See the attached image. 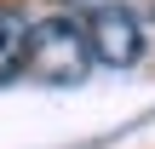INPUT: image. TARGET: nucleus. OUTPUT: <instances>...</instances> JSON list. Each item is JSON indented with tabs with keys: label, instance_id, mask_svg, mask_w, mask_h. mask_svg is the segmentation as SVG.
<instances>
[{
	"label": "nucleus",
	"instance_id": "f257e3e1",
	"mask_svg": "<svg viewBox=\"0 0 155 149\" xmlns=\"http://www.w3.org/2000/svg\"><path fill=\"white\" fill-rule=\"evenodd\" d=\"M92 40L75 23V11H52L40 23H29V75L46 86H81L92 75Z\"/></svg>",
	"mask_w": 155,
	"mask_h": 149
},
{
	"label": "nucleus",
	"instance_id": "f03ea898",
	"mask_svg": "<svg viewBox=\"0 0 155 149\" xmlns=\"http://www.w3.org/2000/svg\"><path fill=\"white\" fill-rule=\"evenodd\" d=\"M86 40H92V57L104 63V69H132L138 57H144V23L127 11V6H104V11H92V23H86Z\"/></svg>",
	"mask_w": 155,
	"mask_h": 149
},
{
	"label": "nucleus",
	"instance_id": "7ed1b4c3",
	"mask_svg": "<svg viewBox=\"0 0 155 149\" xmlns=\"http://www.w3.org/2000/svg\"><path fill=\"white\" fill-rule=\"evenodd\" d=\"M29 69V17L0 0V80Z\"/></svg>",
	"mask_w": 155,
	"mask_h": 149
},
{
	"label": "nucleus",
	"instance_id": "20e7f679",
	"mask_svg": "<svg viewBox=\"0 0 155 149\" xmlns=\"http://www.w3.org/2000/svg\"><path fill=\"white\" fill-rule=\"evenodd\" d=\"M58 6H63V11H104L109 0H58Z\"/></svg>",
	"mask_w": 155,
	"mask_h": 149
}]
</instances>
